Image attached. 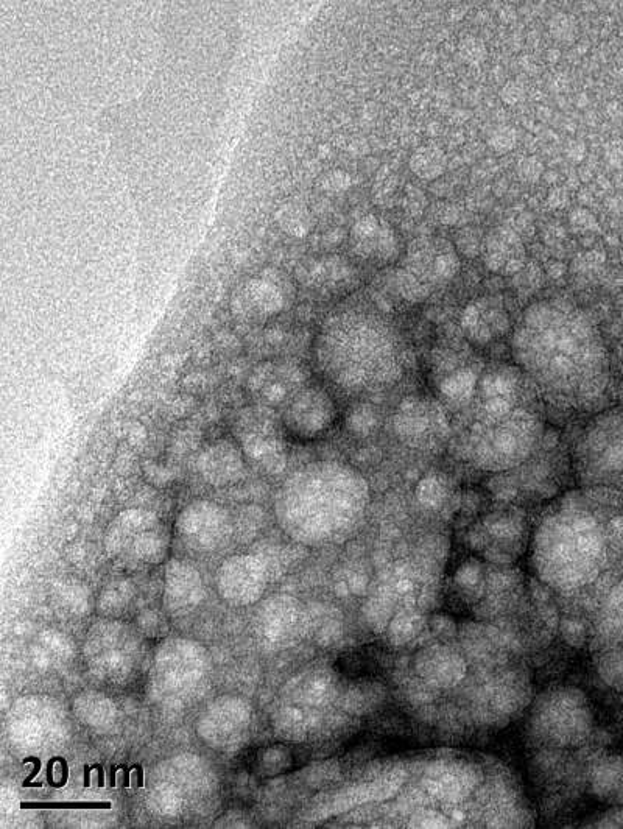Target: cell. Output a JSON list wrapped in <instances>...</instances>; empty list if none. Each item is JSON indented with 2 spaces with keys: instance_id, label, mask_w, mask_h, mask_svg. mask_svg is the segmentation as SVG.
<instances>
[{
  "instance_id": "cell-8",
  "label": "cell",
  "mask_w": 623,
  "mask_h": 829,
  "mask_svg": "<svg viewBox=\"0 0 623 829\" xmlns=\"http://www.w3.org/2000/svg\"><path fill=\"white\" fill-rule=\"evenodd\" d=\"M338 421V406L323 385L301 387L284 404L281 426L287 437L298 441H317L326 437Z\"/></svg>"
},
{
  "instance_id": "cell-12",
  "label": "cell",
  "mask_w": 623,
  "mask_h": 829,
  "mask_svg": "<svg viewBox=\"0 0 623 829\" xmlns=\"http://www.w3.org/2000/svg\"><path fill=\"white\" fill-rule=\"evenodd\" d=\"M416 672L435 688H454L466 675V661L446 646H432L416 655Z\"/></svg>"
},
{
  "instance_id": "cell-19",
  "label": "cell",
  "mask_w": 623,
  "mask_h": 829,
  "mask_svg": "<svg viewBox=\"0 0 623 829\" xmlns=\"http://www.w3.org/2000/svg\"><path fill=\"white\" fill-rule=\"evenodd\" d=\"M427 628V619L421 614L399 613L388 624V638L395 646L413 643Z\"/></svg>"
},
{
  "instance_id": "cell-25",
  "label": "cell",
  "mask_w": 623,
  "mask_h": 829,
  "mask_svg": "<svg viewBox=\"0 0 623 829\" xmlns=\"http://www.w3.org/2000/svg\"><path fill=\"white\" fill-rule=\"evenodd\" d=\"M491 147L496 152L507 153L516 145V131L511 127H500L490 138Z\"/></svg>"
},
{
  "instance_id": "cell-5",
  "label": "cell",
  "mask_w": 623,
  "mask_h": 829,
  "mask_svg": "<svg viewBox=\"0 0 623 829\" xmlns=\"http://www.w3.org/2000/svg\"><path fill=\"white\" fill-rule=\"evenodd\" d=\"M541 421L525 409L504 410L488 415L472 427V456L486 471H508L527 462L541 443Z\"/></svg>"
},
{
  "instance_id": "cell-1",
  "label": "cell",
  "mask_w": 623,
  "mask_h": 829,
  "mask_svg": "<svg viewBox=\"0 0 623 829\" xmlns=\"http://www.w3.org/2000/svg\"><path fill=\"white\" fill-rule=\"evenodd\" d=\"M518 367L553 406L599 409L611 381L599 331L567 301H541L525 311L513 334Z\"/></svg>"
},
{
  "instance_id": "cell-31",
  "label": "cell",
  "mask_w": 623,
  "mask_h": 829,
  "mask_svg": "<svg viewBox=\"0 0 623 829\" xmlns=\"http://www.w3.org/2000/svg\"><path fill=\"white\" fill-rule=\"evenodd\" d=\"M572 225L574 226H583L581 230H589V225L591 223H595L594 219H592L591 214L585 209H577V211L572 212Z\"/></svg>"
},
{
  "instance_id": "cell-30",
  "label": "cell",
  "mask_w": 623,
  "mask_h": 829,
  "mask_svg": "<svg viewBox=\"0 0 623 829\" xmlns=\"http://www.w3.org/2000/svg\"><path fill=\"white\" fill-rule=\"evenodd\" d=\"M502 99L508 103V105H516V103L521 102L524 99V88H522L519 83H507L505 88L502 89Z\"/></svg>"
},
{
  "instance_id": "cell-9",
  "label": "cell",
  "mask_w": 623,
  "mask_h": 829,
  "mask_svg": "<svg viewBox=\"0 0 623 829\" xmlns=\"http://www.w3.org/2000/svg\"><path fill=\"white\" fill-rule=\"evenodd\" d=\"M525 527V516L516 510L494 512L483 519L482 526H476L469 541L493 565L507 566L524 549Z\"/></svg>"
},
{
  "instance_id": "cell-36",
  "label": "cell",
  "mask_w": 623,
  "mask_h": 829,
  "mask_svg": "<svg viewBox=\"0 0 623 829\" xmlns=\"http://www.w3.org/2000/svg\"><path fill=\"white\" fill-rule=\"evenodd\" d=\"M136 770L139 772L138 787L139 789H142V787H144V772H142V766H138V764H136Z\"/></svg>"
},
{
  "instance_id": "cell-33",
  "label": "cell",
  "mask_w": 623,
  "mask_h": 829,
  "mask_svg": "<svg viewBox=\"0 0 623 829\" xmlns=\"http://www.w3.org/2000/svg\"><path fill=\"white\" fill-rule=\"evenodd\" d=\"M27 762H33V764H35V769H33V772L30 773V777H27V780H25L24 783H22V786H24L25 789H27V787H32L33 778H35L36 775H38L39 770H41V761H39L38 758H35V756H29V758H25L24 764H27Z\"/></svg>"
},
{
  "instance_id": "cell-29",
  "label": "cell",
  "mask_w": 623,
  "mask_h": 829,
  "mask_svg": "<svg viewBox=\"0 0 623 829\" xmlns=\"http://www.w3.org/2000/svg\"><path fill=\"white\" fill-rule=\"evenodd\" d=\"M561 632H563L567 643L572 644V646H580L581 643H585L586 628L578 624L577 621H569V619L564 621L561 624Z\"/></svg>"
},
{
  "instance_id": "cell-14",
  "label": "cell",
  "mask_w": 623,
  "mask_h": 829,
  "mask_svg": "<svg viewBox=\"0 0 623 829\" xmlns=\"http://www.w3.org/2000/svg\"><path fill=\"white\" fill-rule=\"evenodd\" d=\"M253 382V392L256 395L259 404L268 409L278 406V404H286L293 395L300 389H296L298 379L292 371L287 370V365L284 367L265 368L257 371L251 378Z\"/></svg>"
},
{
  "instance_id": "cell-13",
  "label": "cell",
  "mask_w": 623,
  "mask_h": 829,
  "mask_svg": "<svg viewBox=\"0 0 623 829\" xmlns=\"http://www.w3.org/2000/svg\"><path fill=\"white\" fill-rule=\"evenodd\" d=\"M198 470L208 479H231L245 468V454L237 440L220 438L201 449Z\"/></svg>"
},
{
  "instance_id": "cell-11",
  "label": "cell",
  "mask_w": 623,
  "mask_h": 829,
  "mask_svg": "<svg viewBox=\"0 0 623 829\" xmlns=\"http://www.w3.org/2000/svg\"><path fill=\"white\" fill-rule=\"evenodd\" d=\"M482 773L471 762L438 761L426 769L424 787L444 803H460L479 786Z\"/></svg>"
},
{
  "instance_id": "cell-24",
  "label": "cell",
  "mask_w": 623,
  "mask_h": 829,
  "mask_svg": "<svg viewBox=\"0 0 623 829\" xmlns=\"http://www.w3.org/2000/svg\"><path fill=\"white\" fill-rule=\"evenodd\" d=\"M21 809H111L110 801L105 803H81V801H72V803H64V801H57V803H21Z\"/></svg>"
},
{
  "instance_id": "cell-20",
  "label": "cell",
  "mask_w": 623,
  "mask_h": 829,
  "mask_svg": "<svg viewBox=\"0 0 623 829\" xmlns=\"http://www.w3.org/2000/svg\"><path fill=\"white\" fill-rule=\"evenodd\" d=\"M410 169L421 180H437L446 170V156L432 145L419 147L410 158Z\"/></svg>"
},
{
  "instance_id": "cell-10",
  "label": "cell",
  "mask_w": 623,
  "mask_h": 829,
  "mask_svg": "<svg viewBox=\"0 0 623 829\" xmlns=\"http://www.w3.org/2000/svg\"><path fill=\"white\" fill-rule=\"evenodd\" d=\"M236 438L243 454L251 462L276 466L286 459L284 435L272 417V409L268 407L248 409L243 413L237 423Z\"/></svg>"
},
{
  "instance_id": "cell-23",
  "label": "cell",
  "mask_w": 623,
  "mask_h": 829,
  "mask_svg": "<svg viewBox=\"0 0 623 829\" xmlns=\"http://www.w3.org/2000/svg\"><path fill=\"white\" fill-rule=\"evenodd\" d=\"M458 52H460L462 60L465 63L471 64V66H477V64L482 63L486 58L485 44L479 38H474V36H468V38L463 39L460 47H458Z\"/></svg>"
},
{
  "instance_id": "cell-17",
  "label": "cell",
  "mask_w": 623,
  "mask_h": 829,
  "mask_svg": "<svg viewBox=\"0 0 623 829\" xmlns=\"http://www.w3.org/2000/svg\"><path fill=\"white\" fill-rule=\"evenodd\" d=\"M245 300L251 311H254V315H259V317L276 314L284 304V298L278 287L268 281H253L248 286Z\"/></svg>"
},
{
  "instance_id": "cell-18",
  "label": "cell",
  "mask_w": 623,
  "mask_h": 829,
  "mask_svg": "<svg viewBox=\"0 0 623 829\" xmlns=\"http://www.w3.org/2000/svg\"><path fill=\"white\" fill-rule=\"evenodd\" d=\"M486 577H488V571L482 561L471 558L457 569L454 582L458 590H462L471 599L477 600L485 594L486 582H488Z\"/></svg>"
},
{
  "instance_id": "cell-32",
  "label": "cell",
  "mask_w": 623,
  "mask_h": 829,
  "mask_svg": "<svg viewBox=\"0 0 623 829\" xmlns=\"http://www.w3.org/2000/svg\"><path fill=\"white\" fill-rule=\"evenodd\" d=\"M550 206L553 208H564L569 202L566 192L563 189H555L549 197Z\"/></svg>"
},
{
  "instance_id": "cell-27",
  "label": "cell",
  "mask_w": 623,
  "mask_h": 829,
  "mask_svg": "<svg viewBox=\"0 0 623 829\" xmlns=\"http://www.w3.org/2000/svg\"><path fill=\"white\" fill-rule=\"evenodd\" d=\"M452 820L444 815L437 814V812H423V814H416L415 819L412 820V828H449L452 825Z\"/></svg>"
},
{
  "instance_id": "cell-26",
  "label": "cell",
  "mask_w": 623,
  "mask_h": 829,
  "mask_svg": "<svg viewBox=\"0 0 623 829\" xmlns=\"http://www.w3.org/2000/svg\"><path fill=\"white\" fill-rule=\"evenodd\" d=\"M427 627L432 630L435 638L440 639V641H448L451 636L457 633L455 622L451 618H448V616H435V618L427 622Z\"/></svg>"
},
{
  "instance_id": "cell-6",
  "label": "cell",
  "mask_w": 623,
  "mask_h": 829,
  "mask_svg": "<svg viewBox=\"0 0 623 829\" xmlns=\"http://www.w3.org/2000/svg\"><path fill=\"white\" fill-rule=\"evenodd\" d=\"M571 462L585 484L623 491V406L595 413L581 427Z\"/></svg>"
},
{
  "instance_id": "cell-35",
  "label": "cell",
  "mask_w": 623,
  "mask_h": 829,
  "mask_svg": "<svg viewBox=\"0 0 623 829\" xmlns=\"http://www.w3.org/2000/svg\"><path fill=\"white\" fill-rule=\"evenodd\" d=\"M91 770L92 767L85 766V783H83L85 789H88V787L91 786V777H89V775H91Z\"/></svg>"
},
{
  "instance_id": "cell-16",
  "label": "cell",
  "mask_w": 623,
  "mask_h": 829,
  "mask_svg": "<svg viewBox=\"0 0 623 829\" xmlns=\"http://www.w3.org/2000/svg\"><path fill=\"white\" fill-rule=\"evenodd\" d=\"M522 253H524V248H522L518 234L514 231H496L491 236V240H488V254L491 256L493 269L499 270L502 264H507V267L514 264L516 269H519L521 265L518 259H522Z\"/></svg>"
},
{
  "instance_id": "cell-34",
  "label": "cell",
  "mask_w": 623,
  "mask_h": 829,
  "mask_svg": "<svg viewBox=\"0 0 623 829\" xmlns=\"http://www.w3.org/2000/svg\"><path fill=\"white\" fill-rule=\"evenodd\" d=\"M92 769H96L97 772H99V786H105V772H103L102 766H99V764H94V766H92Z\"/></svg>"
},
{
  "instance_id": "cell-21",
  "label": "cell",
  "mask_w": 623,
  "mask_h": 829,
  "mask_svg": "<svg viewBox=\"0 0 623 829\" xmlns=\"http://www.w3.org/2000/svg\"><path fill=\"white\" fill-rule=\"evenodd\" d=\"M623 784V762L619 758L608 759L597 769L592 778L594 792L600 797L620 791Z\"/></svg>"
},
{
  "instance_id": "cell-22",
  "label": "cell",
  "mask_w": 623,
  "mask_h": 829,
  "mask_svg": "<svg viewBox=\"0 0 623 829\" xmlns=\"http://www.w3.org/2000/svg\"><path fill=\"white\" fill-rule=\"evenodd\" d=\"M605 630L613 633L616 638L623 636V582L617 586L616 590L611 593L609 599L606 600L605 613Z\"/></svg>"
},
{
  "instance_id": "cell-7",
  "label": "cell",
  "mask_w": 623,
  "mask_h": 829,
  "mask_svg": "<svg viewBox=\"0 0 623 829\" xmlns=\"http://www.w3.org/2000/svg\"><path fill=\"white\" fill-rule=\"evenodd\" d=\"M586 702L585 694L575 688L550 692L533 713V728L553 744H578L591 730V713Z\"/></svg>"
},
{
  "instance_id": "cell-28",
  "label": "cell",
  "mask_w": 623,
  "mask_h": 829,
  "mask_svg": "<svg viewBox=\"0 0 623 829\" xmlns=\"http://www.w3.org/2000/svg\"><path fill=\"white\" fill-rule=\"evenodd\" d=\"M543 170V164L539 163L538 159L535 158L522 159L518 167L519 177L524 181H528V183L538 181L541 175H543Z\"/></svg>"
},
{
  "instance_id": "cell-4",
  "label": "cell",
  "mask_w": 623,
  "mask_h": 829,
  "mask_svg": "<svg viewBox=\"0 0 623 829\" xmlns=\"http://www.w3.org/2000/svg\"><path fill=\"white\" fill-rule=\"evenodd\" d=\"M289 499L301 507L303 518H312L314 530L343 527L362 512L367 488L362 477L337 462L306 466L293 477ZM310 527V529H312Z\"/></svg>"
},
{
  "instance_id": "cell-3",
  "label": "cell",
  "mask_w": 623,
  "mask_h": 829,
  "mask_svg": "<svg viewBox=\"0 0 623 829\" xmlns=\"http://www.w3.org/2000/svg\"><path fill=\"white\" fill-rule=\"evenodd\" d=\"M533 554L544 582L557 588H578L591 583L602 568L605 530L591 513L567 502L538 526Z\"/></svg>"
},
{
  "instance_id": "cell-15",
  "label": "cell",
  "mask_w": 623,
  "mask_h": 829,
  "mask_svg": "<svg viewBox=\"0 0 623 829\" xmlns=\"http://www.w3.org/2000/svg\"><path fill=\"white\" fill-rule=\"evenodd\" d=\"M463 329L474 339L488 342L494 334L508 329L507 315L488 304H471L463 314Z\"/></svg>"
},
{
  "instance_id": "cell-2",
  "label": "cell",
  "mask_w": 623,
  "mask_h": 829,
  "mask_svg": "<svg viewBox=\"0 0 623 829\" xmlns=\"http://www.w3.org/2000/svg\"><path fill=\"white\" fill-rule=\"evenodd\" d=\"M388 326L365 317H343L324 331L317 367L324 379L348 395L373 392L395 378L398 348Z\"/></svg>"
}]
</instances>
